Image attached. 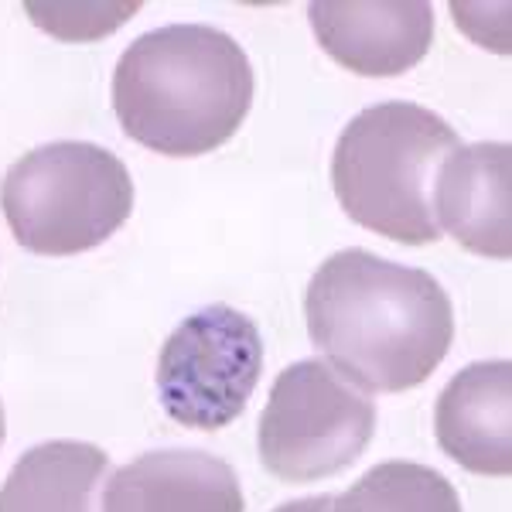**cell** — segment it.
<instances>
[{
    "instance_id": "obj_14",
    "label": "cell",
    "mask_w": 512,
    "mask_h": 512,
    "mask_svg": "<svg viewBox=\"0 0 512 512\" xmlns=\"http://www.w3.org/2000/svg\"><path fill=\"white\" fill-rule=\"evenodd\" d=\"M0 444H4V407H0Z\"/></svg>"
},
{
    "instance_id": "obj_9",
    "label": "cell",
    "mask_w": 512,
    "mask_h": 512,
    "mask_svg": "<svg viewBox=\"0 0 512 512\" xmlns=\"http://www.w3.org/2000/svg\"><path fill=\"white\" fill-rule=\"evenodd\" d=\"M437 444L475 475L512 472V366L472 362L437 396Z\"/></svg>"
},
{
    "instance_id": "obj_5",
    "label": "cell",
    "mask_w": 512,
    "mask_h": 512,
    "mask_svg": "<svg viewBox=\"0 0 512 512\" xmlns=\"http://www.w3.org/2000/svg\"><path fill=\"white\" fill-rule=\"evenodd\" d=\"M376 431V403L332 362L301 359L277 376L260 414V461L280 482H318L352 465Z\"/></svg>"
},
{
    "instance_id": "obj_7",
    "label": "cell",
    "mask_w": 512,
    "mask_h": 512,
    "mask_svg": "<svg viewBox=\"0 0 512 512\" xmlns=\"http://www.w3.org/2000/svg\"><path fill=\"white\" fill-rule=\"evenodd\" d=\"M311 28L328 55L355 76H403L424 59L434 41V7L424 0L403 4H338L308 7Z\"/></svg>"
},
{
    "instance_id": "obj_1",
    "label": "cell",
    "mask_w": 512,
    "mask_h": 512,
    "mask_svg": "<svg viewBox=\"0 0 512 512\" xmlns=\"http://www.w3.org/2000/svg\"><path fill=\"white\" fill-rule=\"evenodd\" d=\"M308 335L349 383L403 393L427 383L454 338V311L427 270L338 250L304 294Z\"/></svg>"
},
{
    "instance_id": "obj_8",
    "label": "cell",
    "mask_w": 512,
    "mask_h": 512,
    "mask_svg": "<svg viewBox=\"0 0 512 512\" xmlns=\"http://www.w3.org/2000/svg\"><path fill=\"white\" fill-rule=\"evenodd\" d=\"M434 216L468 253H512V147L506 140L458 147L434 181Z\"/></svg>"
},
{
    "instance_id": "obj_4",
    "label": "cell",
    "mask_w": 512,
    "mask_h": 512,
    "mask_svg": "<svg viewBox=\"0 0 512 512\" xmlns=\"http://www.w3.org/2000/svg\"><path fill=\"white\" fill-rule=\"evenodd\" d=\"M0 209L28 253L76 256L103 246L130 219L134 181L106 147L55 140L7 168Z\"/></svg>"
},
{
    "instance_id": "obj_3",
    "label": "cell",
    "mask_w": 512,
    "mask_h": 512,
    "mask_svg": "<svg viewBox=\"0 0 512 512\" xmlns=\"http://www.w3.org/2000/svg\"><path fill=\"white\" fill-rule=\"evenodd\" d=\"M448 120L407 99L373 103L345 123L332 185L345 216L403 246L437 243L434 181L458 151Z\"/></svg>"
},
{
    "instance_id": "obj_13",
    "label": "cell",
    "mask_w": 512,
    "mask_h": 512,
    "mask_svg": "<svg viewBox=\"0 0 512 512\" xmlns=\"http://www.w3.org/2000/svg\"><path fill=\"white\" fill-rule=\"evenodd\" d=\"M328 509H332V495H311V499L284 502V506L274 512H328Z\"/></svg>"
},
{
    "instance_id": "obj_2",
    "label": "cell",
    "mask_w": 512,
    "mask_h": 512,
    "mask_svg": "<svg viewBox=\"0 0 512 512\" xmlns=\"http://www.w3.org/2000/svg\"><path fill=\"white\" fill-rule=\"evenodd\" d=\"M253 106V65L236 38L209 24H168L130 41L113 72L123 134L164 158L226 144Z\"/></svg>"
},
{
    "instance_id": "obj_12",
    "label": "cell",
    "mask_w": 512,
    "mask_h": 512,
    "mask_svg": "<svg viewBox=\"0 0 512 512\" xmlns=\"http://www.w3.org/2000/svg\"><path fill=\"white\" fill-rule=\"evenodd\" d=\"M328 512H461L454 485L417 461H383L349 492L332 495Z\"/></svg>"
},
{
    "instance_id": "obj_10",
    "label": "cell",
    "mask_w": 512,
    "mask_h": 512,
    "mask_svg": "<svg viewBox=\"0 0 512 512\" xmlns=\"http://www.w3.org/2000/svg\"><path fill=\"white\" fill-rule=\"evenodd\" d=\"M103 512H246L233 468L209 451H147L103 485Z\"/></svg>"
},
{
    "instance_id": "obj_11",
    "label": "cell",
    "mask_w": 512,
    "mask_h": 512,
    "mask_svg": "<svg viewBox=\"0 0 512 512\" xmlns=\"http://www.w3.org/2000/svg\"><path fill=\"white\" fill-rule=\"evenodd\" d=\"M110 458L86 441H45L24 451L0 489V512H103Z\"/></svg>"
},
{
    "instance_id": "obj_6",
    "label": "cell",
    "mask_w": 512,
    "mask_h": 512,
    "mask_svg": "<svg viewBox=\"0 0 512 512\" xmlns=\"http://www.w3.org/2000/svg\"><path fill=\"white\" fill-rule=\"evenodd\" d=\"M263 373L260 332L229 304L188 315L158 355V393L171 420L192 431H222L246 410Z\"/></svg>"
}]
</instances>
